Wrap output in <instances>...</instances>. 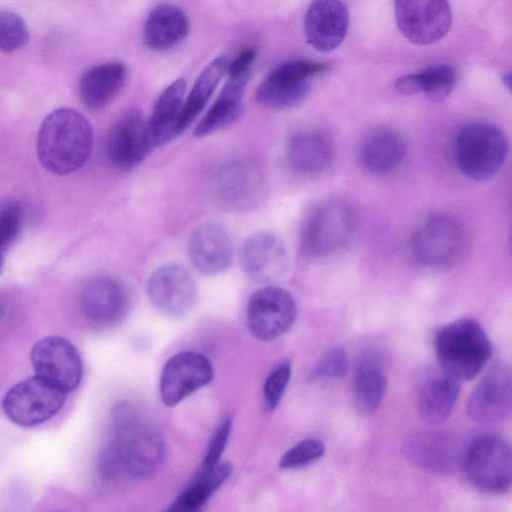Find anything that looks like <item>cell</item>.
I'll list each match as a JSON object with an SVG mask.
<instances>
[{
  "mask_svg": "<svg viewBox=\"0 0 512 512\" xmlns=\"http://www.w3.org/2000/svg\"><path fill=\"white\" fill-rule=\"evenodd\" d=\"M460 382L447 374L429 379L418 400L421 418L429 424H440L451 414L460 391Z\"/></svg>",
  "mask_w": 512,
  "mask_h": 512,
  "instance_id": "83f0119b",
  "label": "cell"
},
{
  "mask_svg": "<svg viewBox=\"0 0 512 512\" xmlns=\"http://www.w3.org/2000/svg\"><path fill=\"white\" fill-rule=\"evenodd\" d=\"M232 473L230 463L202 466L188 488L170 505L172 512H191L202 508Z\"/></svg>",
  "mask_w": 512,
  "mask_h": 512,
  "instance_id": "4dcf8cb0",
  "label": "cell"
},
{
  "mask_svg": "<svg viewBox=\"0 0 512 512\" xmlns=\"http://www.w3.org/2000/svg\"><path fill=\"white\" fill-rule=\"evenodd\" d=\"M320 66L312 60H290L275 67L258 85V104L273 110H285L299 105L308 95L310 81L318 76Z\"/></svg>",
  "mask_w": 512,
  "mask_h": 512,
  "instance_id": "ba28073f",
  "label": "cell"
},
{
  "mask_svg": "<svg viewBox=\"0 0 512 512\" xmlns=\"http://www.w3.org/2000/svg\"><path fill=\"white\" fill-rule=\"evenodd\" d=\"M355 213L349 203L330 199L317 205L306 216L300 232V245L309 257L322 258L340 250L355 229Z\"/></svg>",
  "mask_w": 512,
  "mask_h": 512,
  "instance_id": "3957f363",
  "label": "cell"
},
{
  "mask_svg": "<svg viewBox=\"0 0 512 512\" xmlns=\"http://www.w3.org/2000/svg\"><path fill=\"white\" fill-rule=\"evenodd\" d=\"M402 452L408 461L422 470L448 474L462 464L465 449L451 433L423 430L405 439Z\"/></svg>",
  "mask_w": 512,
  "mask_h": 512,
  "instance_id": "7c38bea8",
  "label": "cell"
},
{
  "mask_svg": "<svg viewBox=\"0 0 512 512\" xmlns=\"http://www.w3.org/2000/svg\"><path fill=\"white\" fill-rule=\"evenodd\" d=\"M405 152V144L397 133L381 129L373 132L363 143L360 161L366 170L384 174L402 163Z\"/></svg>",
  "mask_w": 512,
  "mask_h": 512,
  "instance_id": "4316f807",
  "label": "cell"
},
{
  "mask_svg": "<svg viewBox=\"0 0 512 512\" xmlns=\"http://www.w3.org/2000/svg\"><path fill=\"white\" fill-rule=\"evenodd\" d=\"M227 74L228 79L220 95L198 123L194 136L205 137L225 129L239 117L250 70L227 72Z\"/></svg>",
  "mask_w": 512,
  "mask_h": 512,
  "instance_id": "7402d4cb",
  "label": "cell"
},
{
  "mask_svg": "<svg viewBox=\"0 0 512 512\" xmlns=\"http://www.w3.org/2000/svg\"><path fill=\"white\" fill-rule=\"evenodd\" d=\"M464 232L451 216L435 215L423 222L414 232L410 250L422 267L440 270L452 266L461 256Z\"/></svg>",
  "mask_w": 512,
  "mask_h": 512,
  "instance_id": "52a82bcc",
  "label": "cell"
},
{
  "mask_svg": "<svg viewBox=\"0 0 512 512\" xmlns=\"http://www.w3.org/2000/svg\"><path fill=\"white\" fill-rule=\"evenodd\" d=\"M231 427L232 422L230 418L224 419L217 427L207 446L202 466H209L219 462L227 445L231 433Z\"/></svg>",
  "mask_w": 512,
  "mask_h": 512,
  "instance_id": "f35d334b",
  "label": "cell"
},
{
  "mask_svg": "<svg viewBox=\"0 0 512 512\" xmlns=\"http://www.w3.org/2000/svg\"><path fill=\"white\" fill-rule=\"evenodd\" d=\"M29 41V31L25 21L17 13L0 9V52L17 51Z\"/></svg>",
  "mask_w": 512,
  "mask_h": 512,
  "instance_id": "836d02e7",
  "label": "cell"
},
{
  "mask_svg": "<svg viewBox=\"0 0 512 512\" xmlns=\"http://www.w3.org/2000/svg\"><path fill=\"white\" fill-rule=\"evenodd\" d=\"M165 457L162 434L153 427L139 424L126 437L124 472L133 479H147L161 467Z\"/></svg>",
  "mask_w": 512,
  "mask_h": 512,
  "instance_id": "44dd1931",
  "label": "cell"
},
{
  "mask_svg": "<svg viewBox=\"0 0 512 512\" xmlns=\"http://www.w3.org/2000/svg\"><path fill=\"white\" fill-rule=\"evenodd\" d=\"M36 375L65 392L75 390L83 376V364L77 349L61 336H47L31 349Z\"/></svg>",
  "mask_w": 512,
  "mask_h": 512,
  "instance_id": "8fae6325",
  "label": "cell"
},
{
  "mask_svg": "<svg viewBox=\"0 0 512 512\" xmlns=\"http://www.w3.org/2000/svg\"><path fill=\"white\" fill-rule=\"evenodd\" d=\"M436 354L443 372L457 381H469L486 366L492 354L483 327L472 318L443 326L436 335Z\"/></svg>",
  "mask_w": 512,
  "mask_h": 512,
  "instance_id": "7a4b0ae2",
  "label": "cell"
},
{
  "mask_svg": "<svg viewBox=\"0 0 512 512\" xmlns=\"http://www.w3.org/2000/svg\"><path fill=\"white\" fill-rule=\"evenodd\" d=\"M66 394L36 375L12 386L3 397L2 408L13 423L33 427L57 414L65 403Z\"/></svg>",
  "mask_w": 512,
  "mask_h": 512,
  "instance_id": "8992f818",
  "label": "cell"
},
{
  "mask_svg": "<svg viewBox=\"0 0 512 512\" xmlns=\"http://www.w3.org/2000/svg\"><path fill=\"white\" fill-rule=\"evenodd\" d=\"M127 79L126 66L107 62L91 67L80 78L78 91L82 103L97 110L107 106L122 90Z\"/></svg>",
  "mask_w": 512,
  "mask_h": 512,
  "instance_id": "603a6c76",
  "label": "cell"
},
{
  "mask_svg": "<svg viewBox=\"0 0 512 512\" xmlns=\"http://www.w3.org/2000/svg\"><path fill=\"white\" fill-rule=\"evenodd\" d=\"M93 130L86 117L75 109L58 108L42 121L37 137V156L45 170L66 175L88 160Z\"/></svg>",
  "mask_w": 512,
  "mask_h": 512,
  "instance_id": "6da1fadb",
  "label": "cell"
},
{
  "mask_svg": "<svg viewBox=\"0 0 512 512\" xmlns=\"http://www.w3.org/2000/svg\"><path fill=\"white\" fill-rule=\"evenodd\" d=\"M387 389V378L375 359L363 360L354 378V401L363 414L374 413L382 403Z\"/></svg>",
  "mask_w": 512,
  "mask_h": 512,
  "instance_id": "1f68e13d",
  "label": "cell"
},
{
  "mask_svg": "<svg viewBox=\"0 0 512 512\" xmlns=\"http://www.w3.org/2000/svg\"><path fill=\"white\" fill-rule=\"evenodd\" d=\"M348 25V10L341 0H312L304 19L307 43L320 52L333 51L345 39Z\"/></svg>",
  "mask_w": 512,
  "mask_h": 512,
  "instance_id": "d6986e66",
  "label": "cell"
},
{
  "mask_svg": "<svg viewBox=\"0 0 512 512\" xmlns=\"http://www.w3.org/2000/svg\"><path fill=\"white\" fill-rule=\"evenodd\" d=\"M291 377V364L283 361L267 376L264 383V402L268 411L274 410L280 403Z\"/></svg>",
  "mask_w": 512,
  "mask_h": 512,
  "instance_id": "74e56055",
  "label": "cell"
},
{
  "mask_svg": "<svg viewBox=\"0 0 512 512\" xmlns=\"http://www.w3.org/2000/svg\"><path fill=\"white\" fill-rule=\"evenodd\" d=\"M83 317L93 326L108 328L120 323L129 309L125 287L110 277H95L86 282L78 296Z\"/></svg>",
  "mask_w": 512,
  "mask_h": 512,
  "instance_id": "2e32d148",
  "label": "cell"
},
{
  "mask_svg": "<svg viewBox=\"0 0 512 512\" xmlns=\"http://www.w3.org/2000/svg\"><path fill=\"white\" fill-rule=\"evenodd\" d=\"M186 92V80L178 78L159 95L147 121L152 148L160 147L178 136V125Z\"/></svg>",
  "mask_w": 512,
  "mask_h": 512,
  "instance_id": "cb8c5ba5",
  "label": "cell"
},
{
  "mask_svg": "<svg viewBox=\"0 0 512 512\" xmlns=\"http://www.w3.org/2000/svg\"><path fill=\"white\" fill-rule=\"evenodd\" d=\"M243 270L253 280L273 283L287 272L289 258L283 241L276 235L260 232L250 236L240 251Z\"/></svg>",
  "mask_w": 512,
  "mask_h": 512,
  "instance_id": "ac0fdd59",
  "label": "cell"
},
{
  "mask_svg": "<svg viewBox=\"0 0 512 512\" xmlns=\"http://www.w3.org/2000/svg\"><path fill=\"white\" fill-rule=\"evenodd\" d=\"M455 81L454 69L450 65L439 64L399 78L395 89L407 96L422 93L431 101L440 102L450 95Z\"/></svg>",
  "mask_w": 512,
  "mask_h": 512,
  "instance_id": "f1b7e54d",
  "label": "cell"
},
{
  "mask_svg": "<svg viewBox=\"0 0 512 512\" xmlns=\"http://www.w3.org/2000/svg\"><path fill=\"white\" fill-rule=\"evenodd\" d=\"M349 369L348 358L342 346L327 350L311 372V379H337L345 376Z\"/></svg>",
  "mask_w": 512,
  "mask_h": 512,
  "instance_id": "8d00e7d4",
  "label": "cell"
},
{
  "mask_svg": "<svg viewBox=\"0 0 512 512\" xmlns=\"http://www.w3.org/2000/svg\"><path fill=\"white\" fill-rule=\"evenodd\" d=\"M297 315L292 295L285 289L266 286L257 290L247 307V325L251 334L263 341L285 334Z\"/></svg>",
  "mask_w": 512,
  "mask_h": 512,
  "instance_id": "30bf717a",
  "label": "cell"
},
{
  "mask_svg": "<svg viewBox=\"0 0 512 512\" xmlns=\"http://www.w3.org/2000/svg\"><path fill=\"white\" fill-rule=\"evenodd\" d=\"M508 142L498 127L471 123L462 127L455 143V157L460 171L474 180L493 177L503 166Z\"/></svg>",
  "mask_w": 512,
  "mask_h": 512,
  "instance_id": "277c9868",
  "label": "cell"
},
{
  "mask_svg": "<svg viewBox=\"0 0 512 512\" xmlns=\"http://www.w3.org/2000/svg\"><path fill=\"white\" fill-rule=\"evenodd\" d=\"M188 251L194 267L204 275H217L227 270L234 256L231 236L216 222L198 226L190 236Z\"/></svg>",
  "mask_w": 512,
  "mask_h": 512,
  "instance_id": "ffe728a7",
  "label": "cell"
},
{
  "mask_svg": "<svg viewBox=\"0 0 512 512\" xmlns=\"http://www.w3.org/2000/svg\"><path fill=\"white\" fill-rule=\"evenodd\" d=\"M22 217V209L18 204H9L0 209V274L7 251L20 232Z\"/></svg>",
  "mask_w": 512,
  "mask_h": 512,
  "instance_id": "d590c367",
  "label": "cell"
},
{
  "mask_svg": "<svg viewBox=\"0 0 512 512\" xmlns=\"http://www.w3.org/2000/svg\"><path fill=\"white\" fill-rule=\"evenodd\" d=\"M395 18L402 35L417 45L441 40L452 24L448 0H395Z\"/></svg>",
  "mask_w": 512,
  "mask_h": 512,
  "instance_id": "9c48e42d",
  "label": "cell"
},
{
  "mask_svg": "<svg viewBox=\"0 0 512 512\" xmlns=\"http://www.w3.org/2000/svg\"><path fill=\"white\" fill-rule=\"evenodd\" d=\"M189 32L184 11L172 4H160L148 14L143 26V41L155 51L168 50L180 43Z\"/></svg>",
  "mask_w": 512,
  "mask_h": 512,
  "instance_id": "d4e9b609",
  "label": "cell"
},
{
  "mask_svg": "<svg viewBox=\"0 0 512 512\" xmlns=\"http://www.w3.org/2000/svg\"><path fill=\"white\" fill-rule=\"evenodd\" d=\"M325 453V445L322 441L314 438L305 439L288 451H286L279 461L281 469H298L305 467Z\"/></svg>",
  "mask_w": 512,
  "mask_h": 512,
  "instance_id": "e575fe53",
  "label": "cell"
},
{
  "mask_svg": "<svg viewBox=\"0 0 512 512\" xmlns=\"http://www.w3.org/2000/svg\"><path fill=\"white\" fill-rule=\"evenodd\" d=\"M461 465L469 482L484 493L504 494L511 488V449L501 437L486 435L473 441L465 449Z\"/></svg>",
  "mask_w": 512,
  "mask_h": 512,
  "instance_id": "5b68a950",
  "label": "cell"
},
{
  "mask_svg": "<svg viewBox=\"0 0 512 512\" xmlns=\"http://www.w3.org/2000/svg\"><path fill=\"white\" fill-rule=\"evenodd\" d=\"M511 406L510 369L505 365H496L471 393L467 402V414L478 423H496L510 414Z\"/></svg>",
  "mask_w": 512,
  "mask_h": 512,
  "instance_id": "e0dca14e",
  "label": "cell"
},
{
  "mask_svg": "<svg viewBox=\"0 0 512 512\" xmlns=\"http://www.w3.org/2000/svg\"><path fill=\"white\" fill-rule=\"evenodd\" d=\"M257 188L256 172L240 162L225 164L215 177V190L218 197L229 204L246 202Z\"/></svg>",
  "mask_w": 512,
  "mask_h": 512,
  "instance_id": "d6a6232c",
  "label": "cell"
},
{
  "mask_svg": "<svg viewBox=\"0 0 512 512\" xmlns=\"http://www.w3.org/2000/svg\"><path fill=\"white\" fill-rule=\"evenodd\" d=\"M152 149L147 121L135 109L127 110L118 117L105 141L108 161L121 170L139 165Z\"/></svg>",
  "mask_w": 512,
  "mask_h": 512,
  "instance_id": "4fadbf2b",
  "label": "cell"
},
{
  "mask_svg": "<svg viewBox=\"0 0 512 512\" xmlns=\"http://www.w3.org/2000/svg\"><path fill=\"white\" fill-rule=\"evenodd\" d=\"M10 298L0 295V330L6 328L13 321L14 307Z\"/></svg>",
  "mask_w": 512,
  "mask_h": 512,
  "instance_id": "ab89813d",
  "label": "cell"
},
{
  "mask_svg": "<svg viewBox=\"0 0 512 512\" xmlns=\"http://www.w3.org/2000/svg\"><path fill=\"white\" fill-rule=\"evenodd\" d=\"M228 61L225 55H220L200 73L188 97L184 100L178 125V135L182 134L204 110L226 73Z\"/></svg>",
  "mask_w": 512,
  "mask_h": 512,
  "instance_id": "f546056e",
  "label": "cell"
},
{
  "mask_svg": "<svg viewBox=\"0 0 512 512\" xmlns=\"http://www.w3.org/2000/svg\"><path fill=\"white\" fill-rule=\"evenodd\" d=\"M214 376L210 360L196 352H179L168 359L160 379L163 403L175 406L211 382Z\"/></svg>",
  "mask_w": 512,
  "mask_h": 512,
  "instance_id": "5bb4252c",
  "label": "cell"
},
{
  "mask_svg": "<svg viewBox=\"0 0 512 512\" xmlns=\"http://www.w3.org/2000/svg\"><path fill=\"white\" fill-rule=\"evenodd\" d=\"M332 159L329 140L315 131L294 134L286 146V160L290 168L302 175H316L324 171Z\"/></svg>",
  "mask_w": 512,
  "mask_h": 512,
  "instance_id": "484cf974",
  "label": "cell"
},
{
  "mask_svg": "<svg viewBox=\"0 0 512 512\" xmlns=\"http://www.w3.org/2000/svg\"><path fill=\"white\" fill-rule=\"evenodd\" d=\"M147 295L152 304L169 317L189 313L197 301V286L191 274L178 265L156 269L147 281Z\"/></svg>",
  "mask_w": 512,
  "mask_h": 512,
  "instance_id": "9a60e30c",
  "label": "cell"
}]
</instances>
